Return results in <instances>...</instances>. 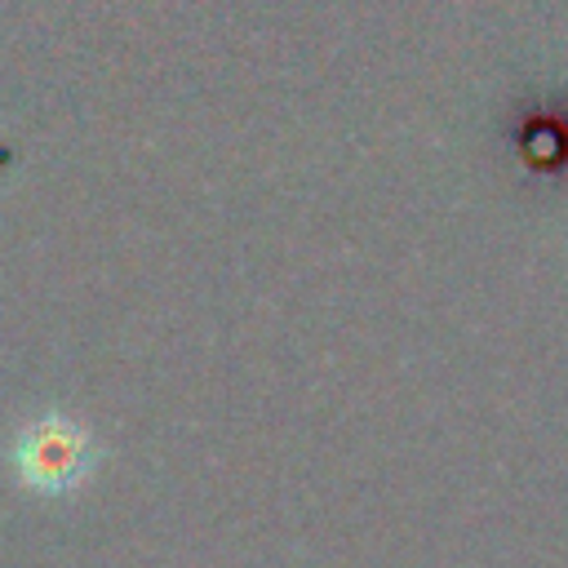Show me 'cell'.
<instances>
[{
	"label": "cell",
	"mask_w": 568,
	"mask_h": 568,
	"mask_svg": "<svg viewBox=\"0 0 568 568\" xmlns=\"http://www.w3.org/2000/svg\"><path fill=\"white\" fill-rule=\"evenodd\" d=\"M98 462H102V448H98L93 430L62 408H44L9 444L13 479L40 497H67V493L84 488L89 475L98 470Z\"/></svg>",
	"instance_id": "cell-1"
}]
</instances>
